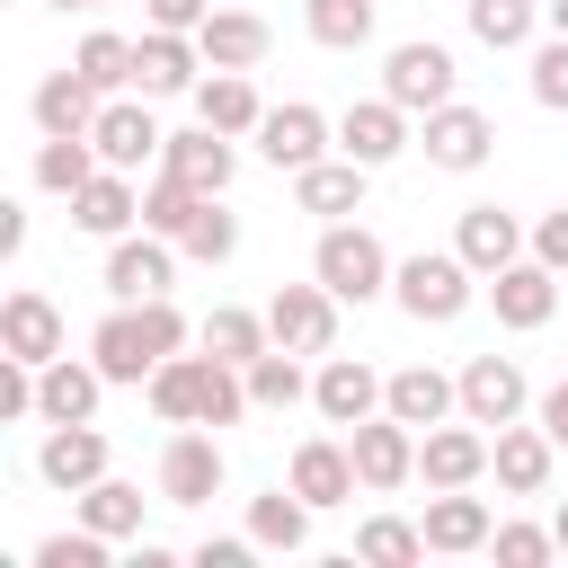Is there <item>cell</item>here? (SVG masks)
Instances as JSON below:
<instances>
[{"instance_id":"38","label":"cell","mask_w":568,"mask_h":568,"mask_svg":"<svg viewBox=\"0 0 568 568\" xmlns=\"http://www.w3.org/2000/svg\"><path fill=\"white\" fill-rule=\"evenodd\" d=\"M470 36H479L488 53H532L541 0H470Z\"/></svg>"},{"instance_id":"9","label":"cell","mask_w":568,"mask_h":568,"mask_svg":"<svg viewBox=\"0 0 568 568\" xmlns=\"http://www.w3.org/2000/svg\"><path fill=\"white\" fill-rule=\"evenodd\" d=\"M160 142H169V133H160V115H151L142 98H124V89H115V98L98 106V124H89L98 169H133V178H142V169H160Z\"/></svg>"},{"instance_id":"17","label":"cell","mask_w":568,"mask_h":568,"mask_svg":"<svg viewBox=\"0 0 568 568\" xmlns=\"http://www.w3.org/2000/svg\"><path fill=\"white\" fill-rule=\"evenodd\" d=\"M36 479H44L53 497H80L89 479H106V435H98V417H80V426H44V444H36Z\"/></svg>"},{"instance_id":"33","label":"cell","mask_w":568,"mask_h":568,"mask_svg":"<svg viewBox=\"0 0 568 568\" xmlns=\"http://www.w3.org/2000/svg\"><path fill=\"white\" fill-rule=\"evenodd\" d=\"M240 382H248V408H266V417H284V408H302V399H311V373H302V355H293V346L248 355V364H240Z\"/></svg>"},{"instance_id":"41","label":"cell","mask_w":568,"mask_h":568,"mask_svg":"<svg viewBox=\"0 0 568 568\" xmlns=\"http://www.w3.org/2000/svg\"><path fill=\"white\" fill-rule=\"evenodd\" d=\"M302 27L328 53H364L373 44V0H302Z\"/></svg>"},{"instance_id":"46","label":"cell","mask_w":568,"mask_h":568,"mask_svg":"<svg viewBox=\"0 0 568 568\" xmlns=\"http://www.w3.org/2000/svg\"><path fill=\"white\" fill-rule=\"evenodd\" d=\"M106 550H115V541L80 524V532H44V541H36V568H106Z\"/></svg>"},{"instance_id":"2","label":"cell","mask_w":568,"mask_h":568,"mask_svg":"<svg viewBox=\"0 0 568 568\" xmlns=\"http://www.w3.org/2000/svg\"><path fill=\"white\" fill-rule=\"evenodd\" d=\"M390 302L417 320V328H453L470 302H479V275L462 266V248H417L390 266Z\"/></svg>"},{"instance_id":"53","label":"cell","mask_w":568,"mask_h":568,"mask_svg":"<svg viewBox=\"0 0 568 568\" xmlns=\"http://www.w3.org/2000/svg\"><path fill=\"white\" fill-rule=\"evenodd\" d=\"M541 27H550V36H568V0H541Z\"/></svg>"},{"instance_id":"1","label":"cell","mask_w":568,"mask_h":568,"mask_svg":"<svg viewBox=\"0 0 568 568\" xmlns=\"http://www.w3.org/2000/svg\"><path fill=\"white\" fill-rule=\"evenodd\" d=\"M178 346H195V320H186L169 293H151V302H115V311L89 328V364H98L115 390H142L151 364L178 355Z\"/></svg>"},{"instance_id":"31","label":"cell","mask_w":568,"mask_h":568,"mask_svg":"<svg viewBox=\"0 0 568 568\" xmlns=\"http://www.w3.org/2000/svg\"><path fill=\"white\" fill-rule=\"evenodd\" d=\"M98 106H106V98H98L71 62H62V71H44V80H36V98H27L36 133H89V124H98Z\"/></svg>"},{"instance_id":"7","label":"cell","mask_w":568,"mask_h":568,"mask_svg":"<svg viewBox=\"0 0 568 568\" xmlns=\"http://www.w3.org/2000/svg\"><path fill=\"white\" fill-rule=\"evenodd\" d=\"M453 408H462L470 426H515V417L532 408V382H524L515 355H470V364L453 373Z\"/></svg>"},{"instance_id":"49","label":"cell","mask_w":568,"mask_h":568,"mask_svg":"<svg viewBox=\"0 0 568 568\" xmlns=\"http://www.w3.org/2000/svg\"><path fill=\"white\" fill-rule=\"evenodd\" d=\"M204 9H213V0H142V18H151V27H178V36H195Z\"/></svg>"},{"instance_id":"32","label":"cell","mask_w":568,"mask_h":568,"mask_svg":"<svg viewBox=\"0 0 568 568\" xmlns=\"http://www.w3.org/2000/svg\"><path fill=\"white\" fill-rule=\"evenodd\" d=\"M257 115H266V98H257V80L248 71H213V80H195V124H213V133H257Z\"/></svg>"},{"instance_id":"16","label":"cell","mask_w":568,"mask_h":568,"mask_svg":"<svg viewBox=\"0 0 568 568\" xmlns=\"http://www.w3.org/2000/svg\"><path fill=\"white\" fill-rule=\"evenodd\" d=\"M195 80H204L195 36H178V27H142L133 36V89L142 98H195Z\"/></svg>"},{"instance_id":"43","label":"cell","mask_w":568,"mask_h":568,"mask_svg":"<svg viewBox=\"0 0 568 568\" xmlns=\"http://www.w3.org/2000/svg\"><path fill=\"white\" fill-rule=\"evenodd\" d=\"M195 204H204V195H195V186H178L169 169H151V178H142V231H160V240H178Z\"/></svg>"},{"instance_id":"24","label":"cell","mask_w":568,"mask_h":568,"mask_svg":"<svg viewBox=\"0 0 568 568\" xmlns=\"http://www.w3.org/2000/svg\"><path fill=\"white\" fill-rule=\"evenodd\" d=\"M488 497H470V488H435L426 497V515H417V532H426V550L435 559H470V550H488Z\"/></svg>"},{"instance_id":"15","label":"cell","mask_w":568,"mask_h":568,"mask_svg":"<svg viewBox=\"0 0 568 568\" xmlns=\"http://www.w3.org/2000/svg\"><path fill=\"white\" fill-rule=\"evenodd\" d=\"M417 479L426 488H479L488 479V426H470V417L426 426L417 435Z\"/></svg>"},{"instance_id":"45","label":"cell","mask_w":568,"mask_h":568,"mask_svg":"<svg viewBox=\"0 0 568 568\" xmlns=\"http://www.w3.org/2000/svg\"><path fill=\"white\" fill-rule=\"evenodd\" d=\"M488 550H497L506 568H541V559H559L550 524H488Z\"/></svg>"},{"instance_id":"50","label":"cell","mask_w":568,"mask_h":568,"mask_svg":"<svg viewBox=\"0 0 568 568\" xmlns=\"http://www.w3.org/2000/svg\"><path fill=\"white\" fill-rule=\"evenodd\" d=\"M532 417H541V435H550V444L568 453V373H559V382H550V390L532 399Z\"/></svg>"},{"instance_id":"20","label":"cell","mask_w":568,"mask_h":568,"mask_svg":"<svg viewBox=\"0 0 568 568\" xmlns=\"http://www.w3.org/2000/svg\"><path fill=\"white\" fill-rule=\"evenodd\" d=\"M106 390H115V382H106L89 355H53V364H36V417H44V426H80V417H98Z\"/></svg>"},{"instance_id":"29","label":"cell","mask_w":568,"mask_h":568,"mask_svg":"<svg viewBox=\"0 0 568 568\" xmlns=\"http://www.w3.org/2000/svg\"><path fill=\"white\" fill-rule=\"evenodd\" d=\"M382 408L399 417V426H444V417H462L453 408V373H435V364H399V373H382Z\"/></svg>"},{"instance_id":"26","label":"cell","mask_w":568,"mask_h":568,"mask_svg":"<svg viewBox=\"0 0 568 568\" xmlns=\"http://www.w3.org/2000/svg\"><path fill=\"white\" fill-rule=\"evenodd\" d=\"M453 248H462V266L488 284L497 266H515V257H524V222H515L506 204H462V222H453Z\"/></svg>"},{"instance_id":"56","label":"cell","mask_w":568,"mask_h":568,"mask_svg":"<svg viewBox=\"0 0 568 568\" xmlns=\"http://www.w3.org/2000/svg\"><path fill=\"white\" fill-rule=\"evenodd\" d=\"M0 9H9V0H0Z\"/></svg>"},{"instance_id":"55","label":"cell","mask_w":568,"mask_h":568,"mask_svg":"<svg viewBox=\"0 0 568 568\" xmlns=\"http://www.w3.org/2000/svg\"><path fill=\"white\" fill-rule=\"evenodd\" d=\"M53 9H106V0H53Z\"/></svg>"},{"instance_id":"4","label":"cell","mask_w":568,"mask_h":568,"mask_svg":"<svg viewBox=\"0 0 568 568\" xmlns=\"http://www.w3.org/2000/svg\"><path fill=\"white\" fill-rule=\"evenodd\" d=\"M417 151H426L444 178H470V169H488V151H497V124H488V106H470V98H444V106H426V115H417Z\"/></svg>"},{"instance_id":"39","label":"cell","mask_w":568,"mask_h":568,"mask_svg":"<svg viewBox=\"0 0 568 568\" xmlns=\"http://www.w3.org/2000/svg\"><path fill=\"white\" fill-rule=\"evenodd\" d=\"M89 178H98L89 133H44V142H36V186H44V195H80Z\"/></svg>"},{"instance_id":"54","label":"cell","mask_w":568,"mask_h":568,"mask_svg":"<svg viewBox=\"0 0 568 568\" xmlns=\"http://www.w3.org/2000/svg\"><path fill=\"white\" fill-rule=\"evenodd\" d=\"M550 541H559V559H568V506H559V515H550Z\"/></svg>"},{"instance_id":"3","label":"cell","mask_w":568,"mask_h":568,"mask_svg":"<svg viewBox=\"0 0 568 568\" xmlns=\"http://www.w3.org/2000/svg\"><path fill=\"white\" fill-rule=\"evenodd\" d=\"M311 275L337 293V302H382L390 293V248L346 213V222H320V248H311Z\"/></svg>"},{"instance_id":"27","label":"cell","mask_w":568,"mask_h":568,"mask_svg":"<svg viewBox=\"0 0 568 568\" xmlns=\"http://www.w3.org/2000/svg\"><path fill=\"white\" fill-rule=\"evenodd\" d=\"M71 222H80L89 240H124V231H142V186H133V169H98V178L71 195Z\"/></svg>"},{"instance_id":"37","label":"cell","mask_w":568,"mask_h":568,"mask_svg":"<svg viewBox=\"0 0 568 568\" xmlns=\"http://www.w3.org/2000/svg\"><path fill=\"white\" fill-rule=\"evenodd\" d=\"M178 257H195V266H231V257H240V213H231L222 195H204V204L186 213V231H178Z\"/></svg>"},{"instance_id":"22","label":"cell","mask_w":568,"mask_h":568,"mask_svg":"<svg viewBox=\"0 0 568 568\" xmlns=\"http://www.w3.org/2000/svg\"><path fill=\"white\" fill-rule=\"evenodd\" d=\"M311 408L328 417V426H355V417H373L382 408V373L364 364V355H320V373H311Z\"/></svg>"},{"instance_id":"44","label":"cell","mask_w":568,"mask_h":568,"mask_svg":"<svg viewBox=\"0 0 568 568\" xmlns=\"http://www.w3.org/2000/svg\"><path fill=\"white\" fill-rule=\"evenodd\" d=\"M524 89H532V106L568 115V36H541V44H532V71H524Z\"/></svg>"},{"instance_id":"12","label":"cell","mask_w":568,"mask_h":568,"mask_svg":"<svg viewBox=\"0 0 568 568\" xmlns=\"http://www.w3.org/2000/svg\"><path fill=\"white\" fill-rule=\"evenodd\" d=\"M408 142H417V115L390 106V98H355V106L337 115V151H346L355 169H390Z\"/></svg>"},{"instance_id":"34","label":"cell","mask_w":568,"mask_h":568,"mask_svg":"<svg viewBox=\"0 0 568 568\" xmlns=\"http://www.w3.org/2000/svg\"><path fill=\"white\" fill-rule=\"evenodd\" d=\"M195 346H204V355H222V364H248V355H266L275 337H266V311H240V302H213V311L195 320Z\"/></svg>"},{"instance_id":"28","label":"cell","mask_w":568,"mask_h":568,"mask_svg":"<svg viewBox=\"0 0 568 568\" xmlns=\"http://www.w3.org/2000/svg\"><path fill=\"white\" fill-rule=\"evenodd\" d=\"M204 382H213V355H160L151 364V382H142V399H151V417L160 426H195L204 417Z\"/></svg>"},{"instance_id":"40","label":"cell","mask_w":568,"mask_h":568,"mask_svg":"<svg viewBox=\"0 0 568 568\" xmlns=\"http://www.w3.org/2000/svg\"><path fill=\"white\" fill-rule=\"evenodd\" d=\"M248 541H257V550H302V541H311V506H302L293 488L248 497Z\"/></svg>"},{"instance_id":"19","label":"cell","mask_w":568,"mask_h":568,"mask_svg":"<svg viewBox=\"0 0 568 568\" xmlns=\"http://www.w3.org/2000/svg\"><path fill=\"white\" fill-rule=\"evenodd\" d=\"M160 169H169L178 186H195V195H231V178H240V142L213 133V124H195V133H169V142H160Z\"/></svg>"},{"instance_id":"18","label":"cell","mask_w":568,"mask_h":568,"mask_svg":"<svg viewBox=\"0 0 568 568\" xmlns=\"http://www.w3.org/2000/svg\"><path fill=\"white\" fill-rule=\"evenodd\" d=\"M284 488H293L311 515H328V506H346L364 479H355V453H346L337 435H302V444H293V470H284Z\"/></svg>"},{"instance_id":"35","label":"cell","mask_w":568,"mask_h":568,"mask_svg":"<svg viewBox=\"0 0 568 568\" xmlns=\"http://www.w3.org/2000/svg\"><path fill=\"white\" fill-rule=\"evenodd\" d=\"M71 515H80L89 532H106V541H133V532H142V488L106 470V479H89V488L71 497Z\"/></svg>"},{"instance_id":"25","label":"cell","mask_w":568,"mask_h":568,"mask_svg":"<svg viewBox=\"0 0 568 568\" xmlns=\"http://www.w3.org/2000/svg\"><path fill=\"white\" fill-rule=\"evenodd\" d=\"M266 44H275V27H266L257 9H204V27H195L204 71H257Z\"/></svg>"},{"instance_id":"48","label":"cell","mask_w":568,"mask_h":568,"mask_svg":"<svg viewBox=\"0 0 568 568\" xmlns=\"http://www.w3.org/2000/svg\"><path fill=\"white\" fill-rule=\"evenodd\" d=\"M524 248H532L550 275H568V204H559V213H541V222L524 231Z\"/></svg>"},{"instance_id":"5","label":"cell","mask_w":568,"mask_h":568,"mask_svg":"<svg viewBox=\"0 0 568 568\" xmlns=\"http://www.w3.org/2000/svg\"><path fill=\"white\" fill-rule=\"evenodd\" d=\"M382 98H390V106H408V115H426V106L462 98V71H453V53H444L435 36H408V44H390V53H382Z\"/></svg>"},{"instance_id":"8","label":"cell","mask_w":568,"mask_h":568,"mask_svg":"<svg viewBox=\"0 0 568 568\" xmlns=\"http://www.w3.org/2000/svg\"><path fill=\"white\" fill-rule=\"evenodd\" d=\"M346 453H355V479H364L373 497H390V488L417 479V426H399L390 408L355 417V426H346Z\"/></svg>"},{"instance_id":"21","label":"cell","mask_w":568,"mask_h":568,"mask_svg":"<svg viewBox=\"0 0 568 568\" xmlns=\"http://www.w3.org/2000/svg\"><path fill=\"white\" fill-rule=\"evenodd\" d=\"M364 186H373V169H355L346 151H328V160L293 169V213H311V222H346V213H364Z\"/></svg>"},{"instance_id":"14","label":"cell","mask_w":568,"mask_h":568,"mask_svg":"<svg viewBox=\"0 0 568 568\" xmlns=\"http://www.w3.org/2000/svg\"><path fill=\"white\" fill-rule=\"evenodd\" d=\"M488 302H497V328H515V337H532V328H550V311H559V275L524 248L515 266H497L488 284H479Z\"/></svg>"},{"instance_id":"6","label":"cell","mask_w":568,"mask_h":568,"mask_svg":"<svg viewBox=\"0 0 568 568\" xmlns=\"http://www.w3.org/2000/svg\"><path fill=\"white\" fill-rule=\"evenodd\" d=\"M222 479H231V462H222V435L213 426H178L160 444V506H213Z\"/></svg>"},{"instance_id":"36","label":"cell","mask_w":568,"mask_h":568,"mask_svg":"<svg viewBox=\"0 0 568 568\" xmlns=\"http://www.w3.org/2000/svg\"><path fill=\"white\" fill-rule=\"evenodd\" d=\"M71 71L98 89V98H115V89H133V36H115V27H89L80 44H71Z\"/></svg>"},{"instance_id":"51","label":"cell","mask_w":568,"mask_h":568,"mask_svg":"<svg viewBox=\"0 0 568 568\" xmlns=\"http://www.w3.org/2000/svg\"><path fill=\"white\" fill-rule=\"evenodd\" d=\"M248 550H257V541H248V532H222V541H213V532H204V541H195V568H240V559H248Z\"/></svg>"},{"instance_id":"10","label":"cell","mask_w":568,"mask_h":568,"mask_svg":"<svg viewBox=\"0 0 568 568\" xmlns=\"http://www.w3.org/2000/svg\"><path fill=\"white\" fill-rule=\"evenodd\" d=\"M337 293L311 275V284H275V302H266V337L275 346H293V355H328L337 346Z\"/></svg>"},{"instance_id":"52","label":"cell","mask_w":568,"mask_h":568,"mask_svg":"<svg viewBox=\"0 0 568 568\" xmlns=\"http://www.w3.org/2000/svg\"><path fill=\"white\" fill-rule=\"evenodd\" d=\"M9 257H27V204L18 195H0V266Z\"/></svg>"},{"instance_id":"23","label":"cell","mask_w":568,"mask_h":568,"mask_svg":"<svg viewBox=\"0 0 568 568\" xmlns=\"http://www.w3.org/2000/svg\"><path fill=\"white\" fill-rule=\"evenodd\" d=\"M550 462H559V444L541 435V417H532V426L515 417V426L488 435V470H497L506 497H541V488H550Z\"/></svg>"},{"instance_id":"11","label":"cell","mask_w":568,"mask_h":568,"mask_svg":"<svg viewBox=\"0 0 568 568\" xmlns=\"http://www.w3.org/2000/svg\"><path fill=\"white\" fill-rule=\"evenodd\" d=\"M328 151H337V124H328L320 106L284 98V106H266V115H257V160H266V169H284V178H293V169H311V160H328Z\"/></svg>"},{"instance_id":"42","label":"cell","mask_w":568,"mask_h":568,"mask_svg":"<svg viewBox=\"0 0 568 568\" xmlns=\"http://www.w3.org/2000/svg\"><path fill=\"white\" fill-rule=\"evenodd\" d=\"M355 559H364V568H417V559H426V532L399 524V515H364V524H355Z\"/></svg>"},{"instance_id":"30","label":"cell","mask_w":568,"mask_h":568,"mask_svg":"<svg viewBox=\"0 0 568 568\" xmlns=\"http://www.w3.org/2000/svg\"><path fill=\"white\" fill-rule=\"evenodd\" d=\"M0 346L18 364H53L62 355V302L53 293H9L0 302Z\"/></svg>"},{"instance_id":"47","label":"cell","mask_w":568,"mask_h":568,"mask_svg":"<svg viewBox=\"0 0 568 568\" xmlns=\"http://www.w3.org/2000/svg\"><path fill=\"white\" fill-rule=\"evenodd\" d=\"M18 417H36V364H18L0 346V426H18Z\"/></svg>"},{"instance_id":"13","label":"cell","mask_w":568,"mask_h":568,"mask_svg":"<svg viewBox=\"0 0 568 568\" xmlns=\"http://www.w3.org/2000/svg\"><path fill=\"white\" fill-rule=\"evenodd\" d=\"M169 275H178V240H160V231H124V240H106V302H151V293H169Z\"/></svg>"}]
</instances>
